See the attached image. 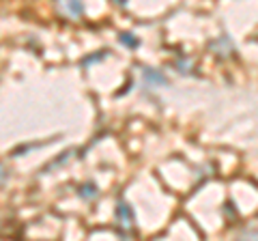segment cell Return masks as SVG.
<instances>
[{
    "label": "cell",
    "mask_w": 258,
    "mask_h": 241,
    "mask_svg": "<svg viewBox=\"0 0 258 241\" xmlns=\"http://www.w3.org/2000/svg\"><path fill=\"white\" fill-rule=\"evenodd\" d=\"M7 179H9V170H7L5 162H0V186H5Z\"/></svg>",
    "instance_id": "obj_8"
},
{
    "label": "cell",
    "mask_w": 258,
    "mask_h": 241,
    "mask_svg": "<svg viewBox=\"0 0 258 241\" xmlns=\"http://www.w3.org/2000/svg\"><path fill=\"white\" fill-rule=\"evenodd\" d=\"M209 47H211V52L215 56H222V58H228V56L235 54V43H232L230 37H226V35H222L220 39H215Z\"/></svg>",
    "instance_id": "obj_4"
},
{
    "label": "cell",
    "mask_w": 258,
    "mask_h": 241,
    "mask_svg": "<svg viewBox=\"0 0 258 241\" xmlns=\"http://www.w3.org/2000/svg\"><path fill=\"white\" fill-rule=\"evenodd\" d=\"M118 41L123 43V45H127V47H138V45H140V39L134 37L132 33H129V35H127V33H120V35H118Z\"/></svg>",
    "instance_id": "obj_6"
},
{
    "label": "cell",
    "mask_w": 258,
    "mask_h": 241,
    "mask_svg": "<svg viewBox=\"0 0 258 241\" xmlns=\"http://www.w3.org/2000/svg\"><path fill=\"white\" fill-rule=\"evenodd\" d=\"M54 7L60 18L69 22L84 20V0H54Z\"/></svg>",
    "instance_id": "obj_2"
},
{
    "label": "cell",
    "mask_w": 258,
    "mask_h": 241,
    "mask_svg": "<svg viewBox=\"0 0 258 241\" xmlns=\"http://www.w3.org/2000/svg\"><path fill=\"white\" fill-rule=\"evenodd\" d=\"M140 76H142V82L147 84L149 88H164V86L170 84L164 71H159L155 67H142L140 69Z\"/></svg>",
    "instance_id": "obj_3"
},
{
    "label": "cell",
    "mask_w": 258,
    "mask_h": 241,
    "mask_svg": "<svg viewBox=\"0 0 258 241\" xmlns=\"http://www.w3.org/2000/svg\"><path fill=\"white\" fill-rule=\"evenodd\" d=\"M78 196L80 198H84V200H93L99 196V188H97V183H82V186L78 188Z\"/></svg>",
    "instance_id": "obj_5"
},
{
    "label": "cell",
    "mask_w": 258,
    "mask_h": 241,
    "mask_svg": "<svg viewBox=\"0 0 258 241\" xmlns=\"http://www.w3.org/2000/svg\"><path fill=\"white\" fill-rule=\"evenodd\" d=\"M174 65H176V71H179V74H183V76H189L191 74V63L187 61V58H179V61H176L174 63Z\"/></svg>",
    "instance_id": "obj_7"
},
{
    "label": "cell",
    "mask_w": 258,
    "mask_h": 241,
    "mask_svg": "<svg viewBox=\"0 0 258 241\" xmlns=\"http://www.w3.org/2000/svg\"><path fill=\"white\" fill-rule=\"evenodd\" d=\"M114 220H116V230L120 235H132L136 232V213L134 207L125 203V200H118L116 209H114Z\"/></svg>",
    "instance_id": "obj_1"
}]
</instances>
